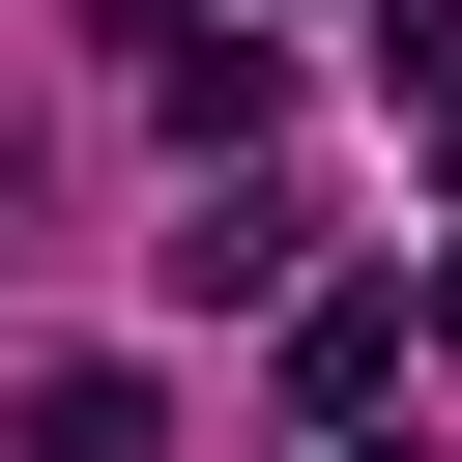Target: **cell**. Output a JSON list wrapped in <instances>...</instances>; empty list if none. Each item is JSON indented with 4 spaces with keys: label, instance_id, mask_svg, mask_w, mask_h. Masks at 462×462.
Returning a JSON list of instances; mask_svg holds the SVG:
<instances>
[{
    "label": "cell",
    "instance_id": "obj_4",
    "mask_svg": "<svg viewBox=\"0 0 462 462\" xmlns=\"http://www.w3.org/2000/svg\"><path fill=\"white\" fill-rule=\"evenodd\" d=\"M87 29H116V58H173V0H87Z\"/></svg>",
    "mask_w": 462,
    "mask_h": 462
},
{
    "label": "cell",
    "instance_id": "obj_1",
    "mask_svg": "<svg viewBox=\"0 0 462 462\" xmlns=\"http://www.w3.org/2000/svg\"><path fill=\"white\" fill-rule=\"evenodd\" d=\"M404 318H433V289H289V404H318V433H375V375H404Z\"/></svg>",
    "mask_w": 462,
    "mask_h": 462
},
{
    "label": "cell",
    "instance_id": "obj_5",
    "mask_svg": "<svg viewBox=\"0 0 462 462\" xmlns=\"http://www.w3.org/2000/svg\"><path fill=\"white\" fill-rule=\"evenodd\" d=\"M433 346H462V231H433Z\"/></svg>",
    "mask_w": 462,
    "mask_h": 462
},
{
    "label": "cell",
    "instance_id": "obj_3",
    "mask_svg": "<svg viewBox=\"0 0 462 462\" xmlns=\"http://www.w3.org/2000/svg\"><path fill=\"white\" fill-rule=\"evenodd\" d=\"M173 289H202V318H260V289H289V202H260V173H202V231H173Z\"/></svg>",
    "mask_w": 462,
    "mask_h": 462
},
{
    "label": "cell",
    "instance_id": "obj_2",
    "mask_svg": "<svg viewBox=\"0 0 462 462\" xmlns=\"http://www.w3.org/2000/svg\"><path fill=\"white\" fill-rule=\"evenodd\" d=\"M29 462H173V404H144L116 346H58V375H29Z\"/></svg>",
    "mask_w": 462,
    "mask_h": 462
}]
</instances>
